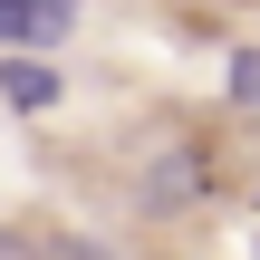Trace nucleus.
<instances>
[{
    "label": "nucleus",
    "instance_id": "39448f33",
    "mask_svg": "<svg viewBox=\"0 0 260 260\" xmlns=\"http://www.w3.org/2000/svg\"><path fill=\"white\" fill-rule=\"evenodd\" d=\"M0 260H39V232L29 222H0Z\"/></svg>",
    "mask_w": 260,
    "mask_h": 260
},
{
    "label": "nucleus",
    "instance_id": "f257e3e1",
    "mask_svg": "<svg viewBox=\"0 0 260 260\" xmlns=\"http://www.w3.org/2000/svg\"><path fill=\"white\" fill-rule=\"evenodd\" d=\"M125 193H135L145 222H183V212H203V203L222 193V154H212L203 135H154Z\"/></svg>",
    "mask_w": 260,
    "mask_h": 260
},
{
    "label": "nucleus",
    "instance_id": "7ed1b4c3",
    "mask_svg": "<svg viewBox=\"0 0 260 260\" xmlns=\"http://www.w3.org/2000/svg\"><path fill=\"white\" fill-rule=\"evenodd\" d=\"M222 96H232L241 125H260V39H232L222 48Z\"/></svg>",
    "mask_w": 260,
    "mask_h": 260
},
{
    "label": "nucleus",
    "instance_id": "20e7f679",
    "mask_svg": "<svg viewBox=\"0 0 260 260\" xmlns=\"http://www.w3.org/2000/svg\"><path fill=\"white\" fill-rule=\"evenodd\" d=\"M39 260H125V251L96 232H39Z\"/></svg>",
    "mask_w": 260,
    "mask_h": 260
},
{
    "label": "nucleus",
    "instance_id": "f03ea898",
    "mask_svg": "<svg viewBox=\"0 0 260 260\" xmlns=\"http://www.w3.org/2000/svg\"><path fill=\"white\" fill-rule=\"evenodd\" d=\"M58 96H68L58 58H39V48H10V58H0V106H10V116H48Z\"/></svg>",
    "mask_w": 260,
    "mask_h": 260
}]
</instances>
